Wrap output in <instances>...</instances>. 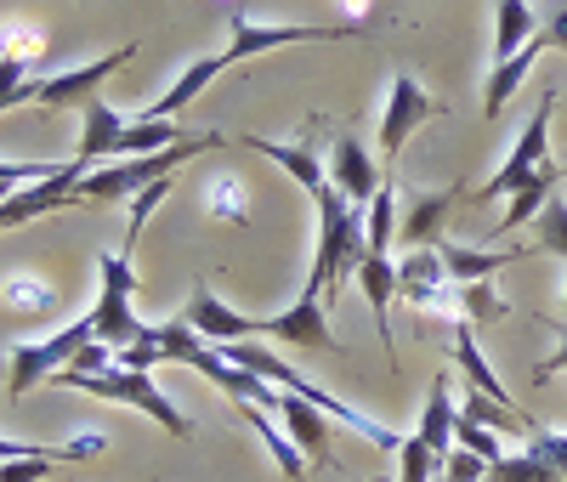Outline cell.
<instances>
[{
    "instance_id": "cell-26",
    "label": "cell",
    "mask_w": 567,
    "mask_h": 482,
    "mask_svg": "<svg viewBox=\"0 0 567 482\" xmlns=\"http://www.w3.org/2000/svg\"><path fill=\"white\" fill-rule=\"evenodd\" d=\"M45 52H52V40H45L40 23H29V18H7V23H0V58H18V63L40 69Z\"/></svg>"
},
{
    "instance_id": "cell-20",
    "label": "cell",
    "mask_w": 567,
    "mask_h": 482,
    "mask_svg": "<svg viewBox=\"0 0 567 482\" xmlns=\"http://www.w3.org/2000/svg\"><path fill=\"white\" fill-rule=\"evenodd\" d=\"M454 425H460V409L449 403V375H437L432 380V392H425V414H420V431L414 438L432 449L437 460H449L460 443H454Z\"/></svg>"
},
{
    "instance_id": "cell-13",
    "label": "cell",
    "mask_w": 567,
    "mask_h": 482,
    "mask_svg": "<svg viewBox=\"0 0 567 482\" xmlns=\"http://www.w3.org/2000/svg\"><path fill=\"white\" fill-rule=\"evenodd\" d=\"M460 199H471L460 182H449V187H437V193H409V211H403V222H398L403 250H432V245H443V222H449V211H454Z\"/></svg>"
},
{
    "instance_id": "cell-2",
    "label": "cell",
    "mask_w": 567,
    "mask_h": 482,
    "mask_svg": "<svg viewBox=\"0 0 567 482\" xmlns=\"http://www.w3.org/2000/svg\"><path fill=\"white\" fill-rule=\"evenodd\" d=\"M233 136H221V131H187L176 148H165V154H148V160H114V165H97V171H80V182H74V205H114V199H136L148 182H159V176H176L194 154H210V148H227Z\"/></svg>"
},
{
    "instance_id": "cell-19",
    "label": "cell",
    "mask_w": 567,
    "mask_h": 482,
    "mask_svg": "<svg viewBox=\"0 0 567 482\" xmlns=\"http://www.w3.org/2000/svg\"><path fill=\"white\" fill-rule=\"evenodd\" d=\"M437 256H443V267H449L454 284H483V278H494L499 267L523 261V256H539V250H523V245H511V250H471V245H454V238H443Z\"/></svg>"
},
{
    "instance_id": "cell-28",
    "label": "cell",
    "mask_w": 567,
    "mask_h": 482,
    "mask_svg": "<svg viewBox=\"0 0 567 482\" xmlns=\"http://www.w3.org/2000/svg\"><path fill=\"white\" fill-rule=\"evenodd\" d=\"M460 420H471V425H488V431H534V420L528 414H516V409H505V403H494V398H483V392H465L460 398Z\"/></svg>"
},
{
    "instance_id": "cell-36",
    "label": "cell",
    "mask_w": 567,
    "mask_h": 482,
    "mask_svg": "<svg viewBox=\"0 0 567 482\" xmlns=\"http://www.w3.org/2000/svg\"><path fill=\"white\" fill-rule=\"evenodd\" d=\"M454 443H460V449H471V454H483L488 465H494V460H505V449H499V438H494L488 425H471V420H460V425H454Z\"/></svg>"
},
{
    "instance_id": "cell-41",
    "label": "cell",
    "mask_w": 567,
    "mask_h": 482,
    "mask_svg": "<svg viewBox=\"0 0 567 482\" xmlns=\"http://www.w3.org/2000/svg\"><path fill=\"white\" fill-rule=\"evenodd\" d=\"M561 182H567V160H561Z\"/></svg>"
},
{
    "instance_id": "cell-3",
    "label": "cell",
    "mask_w": 567,
    "mask_h": 482,
    "mask_svg": "<svg viewBox=\"0 0 567 482\" xmlns=\"http://www.w3.org/2000/svg\"><path fill=\"white\" fill-rule=\"evenodd\" d=\"M369 261V211L347 205L336 187L318 199V256H312V284L323 289V301L341 296L347 273Z\"/></svg>"
},
{
    "instance_id": "cell-1",
    "label": "cell",
    "mask_w": 567,
    "mask_h": 482,
    "mask_svg": "<svg viewBox=\"0 0 567 482\" xmlns=\"http://www.w3.org/2000/svg\"><path fill=\"white\" fill-rule=\"evenodd\" d=\"M182 136L187 131L176 120H125V114H114L103 103V96H91V103H80V148H74V160L85 171H97V165H114V160L165 154Z\"/></svg>"
},
{
    "instance_id": "cell-18",
    "label": "cell",
    "mask_w": 567,
    "mask_h": 482,
    "mask_svg": "<svg viewBox=\"0 0 567 482\" xmlns=\"http://www.w3.org/2000/svg\"><path fill=\"white\" fill-rule=\"evenodd\" d=\"M449 352H454V363H460V375L471 380V392H483V398H494V403H505V409H516V398H511V386L488 369V358H483V347H477V329L471 324H454V341H449Z\"/></svg>"
},
{
    "instance_id": "cell-5",
    "label": "cell",
    "mask_w": 567,
    "mask_h": 482,
    "mask_svg": "<svg viewBox=\"0 0 567 482\" xmlns=\"http://www.w3.org/2000/svg\"><path fill=\"white\" fill-rule=\"evenodd\" d=\"M97 278H103V289H97V301H91V324H97V341L120 352V347L142 341V329H148L136 318V307H131V289H136L131 256L125 250H103L97 256Z\"/></svg>"
},
{
    "instance_id": "cell-14",
    "label": "cell",
    "mask_w": 567,
    "mask_h": 482,
    "mask_svg": "<svg viewBox=\"0 0 567 482\" xmlns=\"http://www.w3.org/2000/svg\"><path fill=\"white\" fill-rule=\"evenodd\" d=\"M329 187H336L347 205H358V211H369L374 193L386 187V176L374 171V160L363 148V136H341L336 142V154H329Z\"/></svg>"
},
{
    "instance_id": "cell-44",
    "label": "cell",
    "mask_w": 567,
    "mask_h": 482,
    "mask_svg": "<svg viewBox=\"0 0 567 482\" xmlns=\"http://www.w3.org/2000/svg\"><path fill=\"white\" fill-rule=\"evenodd\" d=\"M69 482H74V476H69Z\"/></svg>"
},
{
    "instance_id": "cell-37",
    "label": "cell",
    "mask_w": 567,
    "mask_h": 482,
    "mask_svg": "<svg viewBox=\"0 0 567 482\" xmlns=\"http://www.w3.org/2000/svg\"><path fill=\"white\" fill-rule=\"evenodd\" d=\"M443 482H488V460L471 454V449H454L443 460Z\"/></svg>"
},
{
    "instance_id": "cell-10",
    "label": "cell",
    "mask_w": 567,
    "mask_h": 482,
    "mask_svg": "<svg viewBox=\"0 0 567 482\" xmlns=\"http://www.w3.org/2000/svg\"><path fill=\"white\" fill-rule=\"evenodd\" d=\"M187 329L199 335V341H210V347H227V341H256V335H272V318H245V312H233L210 284H199L194 289V301H187L182 312H176Z\"/></svg>"
},
{
    "instance_id": "cell-38",
    "label": "cell",
    "mask_w": 567,
    "mask_h": 482,
    "mask_svg": "<svg viewBox=\"0 0 567 482\" xmlns=\"http://www.w3.org/2000/svg\"><path fill=\"white\" fill-rule=\"evenodd\" d=\"M539 40H545V45H561V52H567V0H545Z\"/></svg>"
},
{
    "instance_id": "cell-34",
    "label": "cell",
    "mask_w": 567,
    "mask_h": 482,
    "mask_svg": "<svg viewBox=\"0 0 567 482\" xmlns=\"http://www.w3.org/2000/svg\"><path fill=\"white\" fill-rule=\"evenodd\" d=\"M114 363H120V369H131V375H148L154 363H165L159 329L148 324V329H142V341H131V347H120V352H114Z\"/></svg>"
},
{
    "instance_id": "cell-8",
    "label": "cell",
    "mask_w": 567,
    "mask_h": 482,
    "mask_svg": "<svg viewBox=\"0 0 567 482\" xmlns=\"http://www.w3.org/2000/svg\"><path fill=\"white\" fill-rule=\"evenodd\" d=\"M97 341V324H91V312L85 318H74L69 329H58V335H45V341H23V347H12V398H29L40 380H52V375H63L74 358H80V347H91Z\"/></svg>"
},
{
    "instance_id": "cell-24",
    "label": "cell",
    "mask_w": 567,
    "mask_h": 482,
    "mask_svg": "<svg viewBox=\"0 0 567 482\" xmlns=\"http://www.w3.org/2000/svg\"><path fill=\"white\" fill-rule=\"evenodd\" d=\"M0 307L18 312V318H40V312L58 307V289L45 278H34V273H7L0 278Z\"/></svg>"
},
{
    "instance_id": "cell-31",
    "label": "cell",
    "mask_w": 567,
    "mask_h": 482,
    "mask_svg": "<svg viewBox=\"0 0 567 482\" xmlns=\"http://www.w3.org/2000/svg\"><path fill=\"white\" fill-rule=\"evenodd\" d=\"M437 476H443V460L409 431L403 449H398V482H437Z\"/></svg>"
},
{
    "instance_id": "cell-21",
    "label": "cell",
    "mask_w": 567,
    "mask_h": 482,
    "mask_svg": "<svg viewBox=\"0 0 567 482\" xmlns=\"http://www.w3.org/2000/svg\"><path fill=\"white\" fill-rule=\"evenodd\" d=\"M539 52H545V40L534 34V40H528L516 58L494 63V74H488V85H483V114H488V120H499V109H505L511 96H516V85H523V80L534 74V58H539Z\"/></svg>"
},
{
    "instance_id": "cell-30",
    "label": "cell",
    "mask_w": 567,
    "mask_h": 482,
    "mask_svg": "<svg viewBox=\"0 0 567 482\" xmlns=\"http://www.w3.org/2000/svg\"><path fill=\"white\" fill-rule=\"evenodd\" d=\"M488 482H567L561 471H550L539 454H505L488 465Z\"/></svg>"
},
{
    "instance_id": "cell-33",
    "label": "cell",
    "mask_w": 567,
    "mask_h": 482,
    "mask_svg": "<svg viewBox=\"0 0 567 482\" xmlns=\"http://www.w3.org/2000/svg\"><path fill=\"white\" fill-rule=\"evenodd\" d=\"M398 284H449V267H443L437 245L432 250H403L398 256Z\"/></svg>"
},
{
    "instance_id": "cell-23",
    "label": "cell",
    "mask_w": 567,
    "mask_h": 482,
    "mask_svg": "<svg viewBox=\"0 0 567 482\" xmlns=\"http://www.w3.org/2000/svg\"><path fill=\"white\" fill-rule=\"evenodd\" d=\"M205 211H210V222L245 227V222H250V187H245V176L216 171V176L205 182Z\"/></svg>"
},
{
    "instance_id": "cell-17",
    "label": "cell",
    "mask_w": 567,
    "mask_h": 482,
    "mask_svg": "<svg viewBox=\"0 0 567 482\" xmlns=\"http://www.w3.org/2000/svg\"><path fill=\"white\" fill-rule=\"evenodd\" d=\"M363 278V296H369V312H374V329H381V347L386 358L398 363V341H392V296H398V261L392 256H369L358 267Z\"/></svg>"
},
{
    "instance_id": "cell-15",
    "label": "cell",
    "mask_w": 567,
    "mask_h": 482,
    "mask_svg": "<svg viewBox=\"0 0 567 482\" xmlns=\"http://www.w3.org/2000/svg\"><path fill=\"white\" fill-rule=\"evenodd\" d=\"M233 142H245V148H256V154H261V160H272L278 171H290V176L312 193V205L329 193V165H318L312 142H272V136H233Z\"/></svg>"
},
{
    "instance_id": "cell-7",
    "label": "cell",
    "mask_w": 567,
    "mask_h": 482,
    "mask_svg": "<svg viewBox=\"0 0 567 482\" xmlns=\"http://www.w3.org/2000/svg\"><path fill=\"white\" fill-rule=\"evenodd\" d=\"M227 29L233 40L221 45V63H250L261 52H272V45H296V40H347V34H363L358 23H250L245 0H233L227 7Z\"/></svg>"
},
{
    "instance_id": "cell-6",
    "label": "cell",
    "mask_w": 567,
    "mask_h": 482,
    "mask_svg": "<svg viewBox=\"0 0 567 482\" xmlns=\"http://www.w3.org/2000/svg\"><path fill=\"white\" fill-rule=\"evenodd\" d=\"M550 114H556V85H545V96H539V109L528 114V125H523V136H516V148H511V160L471 193V205H488V199H516L528 182H534V171L539 165H550Z\"/></svg>"
},
{
    "instance_id": "cell-16",
    "label": "cell",
    "mask_w": 567,
    "mask_h": 482,
    "mask_svg": "<svg viewBox=\"0 0 567 482\" xmlns=\"http://www.w3.org/2000/svg\"><path fill=\"white\" fill-rule=\"evenodd\" d=\"M278 414H284V425H290V438H296V449H301L307 460H318L323 471H336V454H329V414H323V409H312V403L296 398V392H284V398H278Z\"/></svg>"
},
{
    "instance_id": "cell-22",
    "label": "cell",
    "mask_w": 567,
    "mask_h": 482,
    "mask_svg": "<svg viewBox=\"0 0 567 482\" xmlns=\"http://www.w3.org/2000/svg\"><path fill=\"white\" fill-rule=\"evenodd\" d=\"M534 34H539V12L528 7V0H499V12H494V63L516 58Z\"/></svg>"
},
{
    "instance_id": "cell-9",
    "label": "cell",
    "mask_w": 567,
    "mask_h": 482,
    "mask_svg": "<svg viewBox=\"0 0 567 482\" xmlns=\"http://www.w3.org/2000/svg\"><path fill=\"white\" fill-rule=\"evenodd\" d=\"M136 58V40H125V45H114L109 58H97V63H80V69H63V74H34V103L40 109H63V103H91V96L103 91V80L114 74V69H125Z\"/></svg>"
},
{
    "instance_id": "cell-27",
    "label": "cell",
    "mask_w": 567,
    "mask_h": 482,
    "mask_svg": "<svg viewBox=\"0 0 567 482\" xmlns=\"http://www.w3.org/2000/svg\"><path fill=\"white\" fill-rule=\"evenodd\" d=\"M239 414L256 425V438L272 449V460H278V471H284V476H301V471H307V454L296 449V438H290V431H278V425H272V420H267L256 403H239Z\"/></svg>"
},
{
    "instance_id": "cell-42",
    "label": "cell",
    "mask_w": 567,
    "mask_h": 482,
    "mask_svg": "<svg viewBox=\"0 0 567 482\" xmlns=\"http://www.w3.org/2000/svg\"><path fill=\"white\" fill-rule=\"evenodd\" d=\"M561 307H567V289H561Z\"/></svg>"
},
{
    "instance_id": "cell-12",
    "label": "cell",
    "mask_w": 567,
    "mask_h": 482,
    "mask_svg": "<svg viewBox=\"0 0 567 482\" xmlns=\"http://www.w3.org/2000/svg\"><path fill=\"white\" fill-rule=\"evenodd\" d=\"M272 341H290L301 352H336L341 347L336 329H329V301H323V289L312 278L301 284V296L272 318Z\"/></svg>"
},
{
    "instance_id": "cell-35",
    "label": "cell",
    "mask_w": 567,
    "mask_h": 482,
    "mask_svg": "<svg viewBox=\"0 0 567 482\" xmlns=\"http://www.w3.org/2000/svg\"><path fill=\"white\" fill-rule=\"evenodd\" d=\"M528 454H539L550 471H561V476H567V431L534 425V431H528Z\"/></svg>"
},
{
    "instance_id": "cell-11",
    "label": "cell",
    "mask_w": 567,
    "mask_h": 482,
    "mask_svg": "<svg viewBox=\"0 0 567 482\" xmlns=\"http://www.w3.org/2000/svg\"><path fill=\"white\" fill-rule=\"evenodd\" d=\"M432 114H443L437 103H432V91H425L414 74H392V91H386V114H381V154L386 160H398L403 154V142L432 120Z\"/></svg>"
},
{
    "instance_id": "cell-40",
    "label": "cell",
    "mask_w": 567,
    "mask_h": 482,
    "mask_svg": "<svg viewBox=\"0 0 567 482\" xmlns=\"http://www.w3.org/2000/svg\"><path fill=\"white\" fill-rule=\"evenodd\" d=\"M45 443H12V438H0V465L7 460H29V454H40Z\"/></svg>"
},
{
    "instance_id": "cell-4",
    "label": "cell",
    "mask_w": 567,
    "mask_h": 482,
    "mask_svg": "<svg viewBox=\"0 0 567 482\" xmlns=\"http://www.w3.org/2000/svg\"><path fill=\"white\" fill-rule=\"evenodd\" d=\"M52 386H69V392H85V398H109V403H131V409H142L154 425H165L171 438H194V420L187 414H176L171 409V398L159 392V386L148 380V375H131V369H103V375H80V369H63V375H52Z\"/></svg>"
},
{
    "instance_id": "cell-25",
    "label": "cell",
    "mask_w": 567,
    "mask_h": 482,
    "mask_svg": "<svg viewBox=\"0 0 567 482\" xmlns=\"http://www.w3.org/2000/svg\"><path fill=\"white\" fill-rule=\"evenodd\" d=\"M556 182H561V165H539L534 171V182L523 187V193H516V199H511V211H505V222H499V233H516V227H528L550 199H556Z\"/></svg>"
},
{
    "instance_id": "cell-29",
    "label": "cell",
    "mask_w": 567,
    "mask_h": 482,
    "mask_svg": "<svg viewBox=\"0 0 567 482\" xmlns=\"http://www.w3.org/2000/svg\"><path fill=\"white\" fill-rule=\"evenodd\" d=\"M460 312L465 324H494V318H511V301L483 278V284H460Z\"/></svg>"
},
{
    "instance_id": "cell-43",
    "label": "cell",
    "mask_w": 567,
    "mask_h": 482,
    "mask_svg": "<svg viewBox=\"0 0 567 482\" xmlns=\"http://www.w3.org/2000/svg\"><path fill=\"white\" fill-rule=\"evenodd\" d=\"M227 7H233V0H227Z\"/></svg>"
},
{
    "instance_id": "cell-32",
    "label": "cell",
    "mask_w": 567,
    "mask_h": 482,
    "mask_svg": "<svg viewBox=\"0 0 567 482\" xmlns=\"http://www.w3.org/2000/svg\"><path fill=\"white\" fill-rule=\"evenodd\" d=\"M534 250L539 256H567V199H550L539 216H534Z\"/></svg>"
},
{
    "instance_id": "cell-39",
    "label": "cell",
    "mask_w": 567,
    "mask_h": 482,
    "mask_svg": "<svg viewBox=\"0 0 567 482\" xmlns=\"http://www.w3.org/2000/svg\"><path fill=\"white\" fill-rule=\"evenodd\" d=\"M556 375H567V324H561V347H556V358H550V363H539V369H534V380H539V386H550Z\"/></svg>"
}]
</instances>
